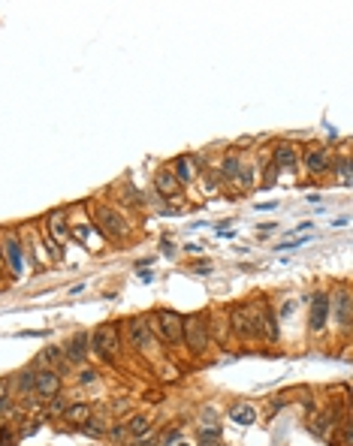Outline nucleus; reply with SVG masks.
Returning <instances> with one entry per match:
<instances>
[{
  "label": "nucleus",
  "instance_id": "obj_8",
  "mask_svg": "<svg viewBox=\"0 0 353 446\" xmlns=\"http://www.w3.org/2000/svg\"><path fill=\"white\" fill-rule=\"evenodd\" d=\"M48 235L54 241H66V235H69V229H66V208H57V211L48 214Z\"/></svg>",
  "mask_w": 353,
  "mask_h": 446
},
{
  "label": "nucleus",
  "instance_id": "obj_27",
  "mask_svg": "<svg viewBox=\"0 0 353 446\" xmlns=\"http://www.w3.org/2000/svg\"><path fill=\"white\" fill-rule=\"evenodd\" d=\"M181 446H187V443H181Z\"/></svg>",
  "mask_w": 353,
  "mask_h": 446
},
{
  "label": "nucleus",
  "instance_id": "obj_14",
  "mask_svg": "<svg viewBox=\"0 0 353 446\" xmlns=\"http://www.w3.org/2000/svg\"><path fill=\"white\" fill-rule=\"evenodd\" d=\"M154 184H157V190H160L163 196H175V193H178V178H175L172 172H166V169L154 178Z\"/></svg>",
  "mask_w": 353,
  "mask_h": 446
},
{
  "label": "nucleus",
  "instance_id": "obj_11",
  "mask_svg": "<svg viewBox=\"0 0 353 446\" xmlns=\"http://www.w3.org/2000/svg\"><path fill=\"white\" fill-rule=\"evenodd\" d=\"M36 362H39L45 371H54V374H57V368H63V365H66V356H63L57 347H48L45 353H39V359H36Z\"/></svg>",
  "mask_w": 353,
  "mask_h": 446
},
{
  "label": "nucleus",
  "instance_id": "obj_6",
  "mask_svg": "<svg viewBox=\"0 0 353 446\" xmlns=\"http://www.w3.org/2000/svg\"><path fill=\"white\" fill-rule=\"evenodd\" d=\"M302 160H305V166H308L311 175H323V172H329V166H332V157H329V151H323V148H308V151L302 154Z\"/></svg>",
  "mask_w": 353,
  "mask_h": 446
},
{
  "label": "nucleus",
  "instance_id": "obj_5",
  "mask_svg": "<svg viewBox=\"0 0 353 446\" xmlns=\"http://www.w3.org/2000/svg\"><path fill=\"white\" fill-rule=\"evenodd\" d=\"M60 392V377L54 371H33V395L36 398H57Z\"/></svg>",
  "mask_w": 353,
  "mask_h": 446
},
{
  "label": "nucleus",
  "instance_id": "obj_18",
  "mask_svg": "<svg viewBox=\"0 0 353 446\" xmlns=\"http://www.w3.org/2000/svg\"><path fill=\"white\" fill-rule=\"evenodd\" d=\"M338 320H341V326H350V296L347 293H341V299H338Z\"/></svg>",
  "mask_w": 353,
  "mask_h": 446
},
{
  "label": "nucleus",
  "instance_id": "obj_24",
  "mask_svg": "<svg viewBox=\"0 0 353 446\" xmlns=\"http://www.w3.org/2000/svg\"><path fill=\"white\" fill-rule=\"evenodd\" d=\"M6 392H9V383L0 380V404H6Z\"/></svg>",
  "mask_w": 353,
  "mask_h": 446
},
{
  "label": "nucleus",
  "instance_id": "obj_2",
  "mask_svg": "<svg viewBox=\"0 0 353 446\" xmlns=\"http://www.w3.org/2000/svg\"><path fill=\"white\" fill-rule=\"evenodd\" d=\"M94 214H97V226L103 229V235L106 238H115V241H124L127 238V223H124V217L121 214H115L109 205H94Z\"/></svg>",
  "mask_w": 353,
  "mask_h": 446
},
{
  "label": "nucleus",
  "instance_id": "obj_26",
  "mask_svg": "<svg viewBox=\"0 0 353 446\" xmlns=\"http://www.w3.org/2000/svg\"><path fill=\"white\" fill-rule=\"evenodd\" d=\"M202 446H215V443H202Z\"/></svg>",
  "mask_w": 353,
  "mask_h": 446
},
{
  "label": "nucleus",
  "instance_id": "obj_23",
  "mask_svg": "<svg viewBox=\"0 0 353 446\" xmlns=\"http://www.w3.org/2000/svg\"><path fill=\"white\" fill-rule=\"evenodd\" d=\"M97 380V371H82V383H94Z\"/></svg>",
  "mask_w": 353,
  "mask_h": 446
},
{
  "label": "nucleus",
  "instance_id": "obj_9",
  "mask_svg": "<svg viewBox=\"0 0 353 446\" xmlns=\"http://www.w3.org/2000/svg\"><path fill=\"white\" fill-rule=\"evenodd\" d=\"M88 332H79L76 338H73V344L63 350V356H66V362H85V356H88Z\"/></svg>",
  "mask_w": 353,
  "mask_h": 446
},
{
  "label": "nucleus",
  "instance_id": "obj_4",
  "mask_svg": "<svg viewBox=\"0 0 353 446\" xmlns=\"http://www.w3.org/2000/svg\"><path fill=\"white\" fill-rule=\"evenodd\" d=\"M184 338H187V347L193 353H205V347H208V326L202 323V317H187L184 320Z\"/></svg>",
  "mask_w": 353,
  "mask_h": 446
},
{
  "label": "nucleus",
  "instance_id": "obj_20",
  "mask_svg": "<svg viewBox=\"0 0 353 446\" xmlns=\"http://www.w3.org/2000/svg\"><path fill=\"white\" fill-rule=\"evenodd\" d=\"M175 169H178V175H175L178 181H190V178H193V166H190V163H187L184 157H181V160L175 163Z\"/></svg>",
  "mask_w": 353,
  "mask_h": 446
},
{
  "label": "nucleus",
  "instance_id": "obj_19",
  "mask_svg": "<svg viewBox=\"0 0 353 446\" xmlns=\"http://www.w3.org/2000/svg\"><path fill=\"white\" fill-rule=\"evenodd\" d=\"M338 175H341V184H350V157L347 154H341L338 157Z\"/></svg>",
  "mask_w": 353,
  "mask_h": 446
},
{
  "label": "nucleus",
  "instance_id": "obj_17",
  "mask_svg": "<svg viewBox=\"0 0 353 446\" xmlns=\"http://www.w3.org/2000/svg\"><path fill=\"white\" fill-rule=\"evenodd\" d=\"M63 416H66V422H88L91 419V407L88 404H73V407L63 410Z\"/></svg>",
  "mask_w": 353,
  "mask_h": 446
},
{
  "label": "nucleus",
  "instance_id": "obj_13",
  "mask_svg": "<svg viewBox=\"0 0 353 446\" xmlns=\"http://www.w3.org/2000/svg\"><path fill=\"white\" fill-rule=\"evenodd\" d=\"M293 163H296V148H293L290 142L278 145V151H275V166H278V169H290Z\"/></svg>",
  "mask_w": 353,
  "mask_h": 446
},
{
  "label": "nucleus",
  "instance_id": "obj_25",
  "mask_svg": "<svg viewBox=\"0 0 353 446\" xmlns=\"http://www.w3.org/2000/svg\"><path fill=\"white\" fill-rule=\"evenodd\" d=\"M9 443H12V440H9V434H6V431L0 428V446H9Z\"/></svg>",
  "mask_w": 353,
  "mask_h": 446
},
{
  "label": "nucleus",
  "instance_id": "obj_15",
  "mask_svg": "<svg viewBox=\"0 0 353 446\" xmlns=\"http://www.w3.org/2000/svg\"><path fill=\"white\" fill-rule=\"evenodd\" d=\"M239 425H254L257 422V410L254 407H248V404H239V407H233V413H230Z\"/></svg>",
  "mask_w": 353,
  "mask_h": 446
},
{
  "label": "nucleus",
  "instance_id": "obj_10",
  "mask_svg": "<svg viewBox=\"0 0 353 446\" xmlns=\"http://www.w3.org/2000/svg\"><path fill=\"white\" fill-rule=\"evenodd\" d=\"M6 259H9L12 275H21V269H24V256H21V244H18L15 235H6Z\"/></svg>",
  "mask_w": 353,
  "mask_h": 446
},
{
  "label": "nucleus",
  "instance_id": "obj_12",
  "mask_svg": "<svg viewBox=\"0 0 353 446\" xmlns=\"http://www.w3.org/2000/svg\"><path fill=\"white\" fill-rule=\"evenodd\" d=\"M308 428H311L317 437H329V434L335 431V413H323V416H317L314 422H308Z\"/></svg>",
  "mask_w": 353,
  "mask_h": 446
},
{
  "label": "nucleus",
  "instance_id": "obj_3",
  "mask_svg": "<svg viewBox=\"0 0 353 446\" xmlns=\"http://www.w3.org/2000/svg\"><path fill=\"white\" fill-rule=\"evenodd\" d=\"M94 350H97L106 362H112V359L118 356L121 338H118V326H115V323H103V326L94 332Z\"/></svg>",
  "mask_w": 353,
  "mask_h": 446
},
{
  "label": "nucleus",
  "instance_id": "obj_16",
  "mask_svg": "<svg viewBox=\"0 0 353 446\" xmlns=\"http://www.w3.org/2000/svg\"><path fill=\"white\" fill-rule=\"evenodd\" d=\"M124 428H127V434H133V437L139 440V437L148 434V416H133V419L124 422Z\"/></svg>",
  "mask_w": 353,
  "mask_h": 446
},
{
  "label": "nucleus",
  "instance_id": "obj_22",
  "mask_svg": "<svg viewBox=\"0 0 353 446\" xmlns=\"http://www.w3.org/2000/svg\"><path fill=\"white\" fill-rule=\"evenodd\" d=\"M85 431H88V434H103V425H100V419H88Z\"/></svg>",
  "mask_w": 353,
  "mask_h": 446
},
{
  "label": "nucleus",
  "instance_id": "obj_21",
  "mask_svg": "<svg viewBox=\"0 0 353 446\" xmlns=\"http://www.w3.org/2000/svg\"><path fill=\"white\" fill-rule=\"evenodd\" d=\"M242 169H239V160L236 157H227V163H224V175L227 178H233V175H239Z\"/></svg>",
  "mask_w": 353,
  "mask_h": 446
},
{
  "label": "nucleus",
  "instance_id": "obj_7",
  "mask_svg": "<svg viewBox=\"0 0 353 446\" xmlns=\"http://www.w3.org/2000/svg\"><path fill=\"white\" fill-rule=\"evenodd\" d=\"M326 317H329V296H314V302H311V329L314 332H320L323 326H326Z\"/></svg>",
  "mask_w": 353,
  "mask_h": 446
},
{
  "label": "nucleus",
  "instance_id": "obj_1",
  "mask_svg": "<svg viewBox=\"0 0 353 446\" xmlns=\"http://www.w3.org/2000/svg\"><path fill=\"white\" fill-rule=\"evenodd\" d=\"M148 329L166 344L184 341V317H178L175 311H157L154 317H148Z\"/></svg>",
  "mask_w": 353,
  "mask_h": 446
}]
</instances>
